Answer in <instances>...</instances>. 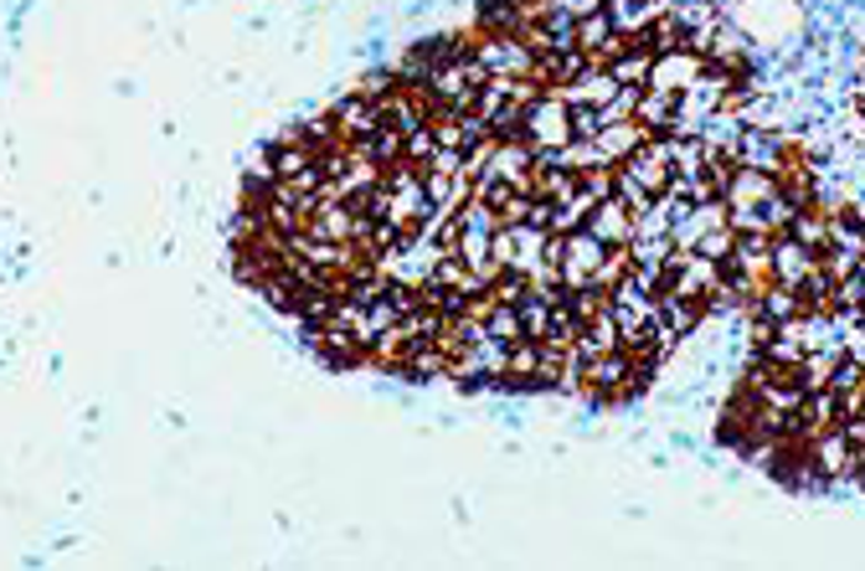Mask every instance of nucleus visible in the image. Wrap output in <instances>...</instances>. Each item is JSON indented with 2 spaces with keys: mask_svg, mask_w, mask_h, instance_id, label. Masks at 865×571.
I'll return each mask as SVG.
<instances>
[{
  "mask_svg": "<svg viewBox=\"0 0 865 571\" xmlns=\"http://www.w3.org/2000/svg\"><path fill=\"white\" fill-rule=\"evenodd\" d=\"M830 387H835L840 396H845V391H855V387H865V366L855 361L851 350H845V356L835 361V371H830Z\"/></svg>",
  "mask_w": 865,
  "mask_h": 571,
  "instance_id": "obj_28",
  "label": "nucleus"
},
{
  "mask_svg": "<svg viewBox=\"0 0 865 571\" xmlns=\"http://www.w3.org/2000/svg\"><path fill=\"white\" fill-rule=\"evenodd\" d=\"M469 36H475V57L490 77H531L536 67V46L525 36H500V31H479L469 21Z\"/></svg>",
  "mask_w": 865,
  "mask_h": 571,
  "instance_id": "obj_2",
  "label": "nucleus"
},
{
  "mask_svg": "<svg viewBox=\"0 0 865 571\" xmlns=\"http://www.w3.org/2000/svg\"><path fill=\"white\" fill-rule=\"evenodd\" d=\"M407 160H413V166H428L433 155H438V129H433V124H423V129H413V135H407Z\"/></svg>",
  "mask_w": 865,
  "mask_h": 571,
  "instance_id": "obj_27",
  "label": "nucleus"
},
{
  "mask_svg": "<svg viewBox=\"0 0 865 571\" xmlns=\"http://www.w3.org/2000/svg\"><path fill=\"white\" fill-rule=\"evenodd\" d=\"M747 315H762V319H773V325H789V319L804 315V294H799L793 284H778V278H773V284L762 288V299L752 304Z\"/></svg>",
  "mask_w": 865,
  "mask_h": 571,
  "instance_id": "obj_12",
  "label": "nucleus"
},
{
  "mask_svg": "<svg viewBox=\"0 0 865 571\" xmlns=\"http://www.w3.org/2000/svg\"><path fill=\"white\" fill-rule=\"evenodd\" d=\"M649 145V129H644L639 119H624V124H608L603 135H597V150H603V160L608 166H624L634 150H644Z\"/></svg>",
  "mask_w": 865,
  "mask_h": 571,
  "instance_id": "obj_11",
  "label": "nucleus"
},
{
  "mask_svg": "<svg viewBox=\"0 0 865 571\" xmlns=\"http://www.w3.org/2000/svg\"><path fill=\"white\" fill-rule=\"evenodd\" d=\"M845 417V402H840L835 387H820V391H804V406H799V433L814 437L824 427H835Z\"/></svg>",
  "mask_w": 865,
  "mask_h": 571,
  "instance_id": "obj_10",
  "label": "nucleus"
},
{
  "mask_svg": "<svg viewBox=\"0 0 865 571\" xmlns=\"http://www.w3.org/2000/svg\"><path fill=\"white\" fill-rule=\"evenodd\" d=\"M454 216H459V232H490V237H494V232L506 226V222H500V211H494L484 195H469Z\"/></svg>",
  "mask_w": 865,
  "mask_h": 571,
  "instance_id": "obj_18",
  "label": "nucleus"
},
{
  "mask_svg": "<svg viewBox=\"0 0 865 571\" xmlns=\"http://www.w3.org/2000/svg\"><path fill=\"white\" fill-rule=\"evenodd\" d=\"M701 257H711V263H721L727 268L731 263V253H737V226H717V232H706L701 237V247H696Z\"/></svg>",
  "mask_w": 865,
  "mask_h": 571,
  "instance_id": "obj_25",
  "label": "nucleus"
},
{
  "mask_svg": "<svg viewBox=\"0 0 865 571\" xmlns=\"http://www.w3.org/2000/svg\"><path fill=\"white\" fill-rule=\"evenodd\" d=\"M531 207H536V195H531V191H515V195L506 201V207H500V222H506V226L531 222Z\"/></svg>",
  "mask_w": 865,
  "mask_h": 571,
  "instance_id": "obj_32",
  "label": "nucleus"
},
{
  "mask_svg": "<svg viewBox=\"0 0 865 571\" xmlns=\"http://www.w3.org/2000/svg\"><path fill=\"white\" fill-rule=\"evenodd\" d=\"M521 139L531 145L536 155H556L562 145H572V108L562 104V93H541L536 104L525 108V124H521Z\"/></svg>",
  "mask_w": 865,
  "mask_h": 571,
  "instance_id": "obj_1",
  "label": "nucleus"
},
{
  "mask_svg": "<svg viewBox=\"0 0 865 571\" xmlns=\"http://www.w3.org/2000/svg\"><path fill=\"white\" fill-rule=\"evenodd\" d=\"M675 114H680V93L644 88L639 93V114H634V119H639L649 135H670V129H675Z\"/></svg>",
  "mask_w": 865,
  "mask_h": 571,
  "instance_id": "obj_13",
  "label": "nucleus"
},
{
  "mask_svg": "<svg viewBox=\"0 0 865 571\" xmlns=\"http://www.w3.org/2000/svg\"><path fill=\"white\" fill-rule=\"evenodd\" d=\"M608 257V242L593 237L587 226L567 232V253H562V284L567 288H597V268Z\"/></svg>",
  "mask_w": 865,
  "mask_h": 571,
  "instance_id": "obj_3",
  "label": "nucleus"
},
{
  "mask_svg": "<svg viewBox=\"0 0 865 571\" xmlns=\"http://www.w3.org/2000/svg\"><path fill=\"white\" fill-rule=\"evenodd\" d=\"M706 73V57L690 52V46H675V52H655V67H649V88H665V93H686L696 88Z\"/></svg>",
  "mask_w": 865,
  "mask_h": 571,
  "instance_id": "obj_4",
  "label": "nucleus"
},
{
  "mask_svg": "<svg viewBox=\"0 0 865 571\" xmlns=\"http://www.w3.org/2000/svg\"><path fill=\"white\" fill-rule=\"evenodd\" d=\"M382 104V124L387 129H397V135H413V129H423V124H433V98L428 88H392L387 98H376Z\"/></svg>",
  "mask_w": 865,
  "mask_h": 571,
  "instance_id": "obj_5",
  "label": "nucleus"
},
{
  "mask_svg": "<svg viewBox=\"0 0 865 571\" xmlns=\"http://www.w3.org/2000/svg\"><path fill=\"white\" fill-rule=\"evenodd\" d=\"M366 98H387L392 88H403V77H397V62H376V67H366L356 83Z\"/></svg>",
  "mask_w": 865,
  "mask_h": 571,
  "instance_id": "obj_23",
  "label": "nucleus"
},
{
  "mask_svg": "<svg viewBox=\"0 0 865 571\" xmlns=\"http://www.w3.org/2000/svg\"><path fill=\"white\" fill-rule=\"evenodd\" d=\"M475 356H479V366H484V371H490L494 381H506V371H510V346H506V340L484 335V340L475 346Z\"/></svg>",
  "mask_w": 865,
  "mask_h": 571,
  "instance_id": "obj_24",
  "label": "nucleus"
},
{
  "mask_svg": "<svg viewBox=\"0 0 865 571\" xmlns=\"http://www.w3.org/2000/svg\"><path fill=\"white\" fill-rule=\"evenodd\" d=\"M799 294H804V315H809V309H835V273L820 263V268L799 284Z\"/></svg>",
  "mask_w": 865,
  "mask_h": 571,
  "instance_id": "obj_22",
  "label": "nucleus"
},
{
  "mask_svg": "<svg viewBox=\"0 0 865 571\" xmlns=\"http://www.w3.org/2000/svg\"><path fill=\"white\" fill-rule=\"evenodd\" d=\"M773 191H778V176L752 170V166H737V176H731V186H727V207H762Z\"/></svg>",
  "mask_w": 865,
  "mask_h": 571,
  "instance_id": "obj_14",
  "label": "nucleus"
},
{
  "mask_svg": "<svg viewBox=\"0 0 865 571\" xmlns=\"http://www.w3.org/2000/svg\"><path fill=\"white\" fill-rule=\"evenodd\" d=\"M649 67H655V52H649L639 36H628V46L608 62V73L618 77V83H634V88H649Z\"/></svg>",
  "mask_w": 865,
  "mask_h": 571,
  "instance_id": "obj_15",
  "label": "nucleus"
},
{
  "mask_svg": "<svg viewBox=\"0 0 865 571\" xmlns=\"http://www.w3.org/2000/svg\"><path fill=\"white\" fill-rule=\"evenodd\" d=\"M587 232L593 237H603L608 247H628L634 242V211L618 201V195H608V201H597L593 216H587Z\"/></svg>",
  "mask_w": 865,
  "mask_h": 571,
  "instance_id": "obj_9",
  "label": "nucleus"
},
{
  "mask_svg": "<svg viewBox=\"0 0 865 571\" xmlns=\"http://www.w3.org/2000/svg\"><path fill=\"white\" fill-rule=\"evenodd\" d=\"M840 356H845V350H809L804 361H799V387H804V391L830 387V371H835Z\"/></svg>",
  "mask_w": 865,
  "mask_h": 571,
  "instance_id": "obj_20",
  "label": "nucleus"
},
{
  "mask_svg": "<svg viewBox=\"0 0 865 571\" xmlns=\"http://www.w3.org/2000/svg\"><path fill=\"white\" fill-rule=\"evenodd\" d=\"M500 304H521L525 294H531V273H500V284L490 288Z\"/></svg>",
  "mask_w": 865,
  "mask_h": 571,
  "instance_id": "obj_30",
  "label": "nucleus"
},
{
  "mask_svg": "<svg viewBox=\"0 0 865 571\" xmlns=\"http://www.w3.org/2000/svg\"><path fill=\"white\" fill-rule=\"evenodd\" d=\"M809 453H814V464H820V474L830 484H835V479H855V443L845 437V427H840V422L809 437Z\"/></svg>",
  "mask_w": 865,
  "mask_h": 571,
  "instance_id": "obj_7",
  "label": "nucleus"
},
{
  "mask_svg": "<svg viewBox=\"0 0 865 571\" xmlns=\"http://www.w3.org/2000/svg\"><path fill=\"white\" fill-rule=\"evenodd\" d=\"M613 195H618V201H624V207L634 211V216H639V211H649V207H655V191H644V186L634 181L628 170H618V191H613Z\"/></svg>",
  "mask_w": 865,
  "mask_h": 571,
  "instance_id": "obj_29",
  "label": "nucleus"
},
{
  "mask_svg": "<svg viewBox=\"0 0 865 571\" xmlns=\"http://www.w3.org/2000/svg\"><path fill=\"white\" fill-rule=\"evenodd\" d=\"M335 129H341L345 145H361V139H372L376 129H382V104L376 98H366L361 88H351L345 98H335Z\"/></svg>",
  "mask_w": 865,
  "mask_h": 571,
  "instance_id": "obj_6",
  "label": "nucleus"
},
{
  "mask_svg": "<svg viewBox=\"0 0 865 571\" xmlns=\"http://www.w3.org/2000/svg\"><path fill=\"white\" fill-rule=\"evenodd\" d=\"M433 6H438V0H403V15H407V21H423Z\"/></svg>",
  "mask_w": 865,
  "mask_h": 571,
  "instance_id": "obj_34",
  "label": "nucleus"
},
{
  "mask_svg": "<svg viewBox=\"0 0 865 571\" xmlns=\"http://www.w3.org/2000/svg\"><path fill=\"white\" fill-rule=\"evenodd\" d=\"M572 135H577V139H597V135H603V108H593V104L572 108Z\"/></svg>",
  "mask_w": 865,
  "mask_h": 571,
  "instance_id": "obj_31",
  "label": "nucleus"
},
{
  "mask_svg": "<svg viewBox=\"0 0 865 571\" xmlns=\"http://www.w3.org/2000/svg\"><path fill=\"white\" fill-rule=\"evenodd\" d=\"M820 268V253H814V247H804V242L793 237V232H778L773 237V278L778 284H804L809 273Z\"/></svg>",
  "mask_w": 865,
  "mask_h": 571,
  "instance_id": "obj_8",
  "label": "nucleus"
},
{
  "mask_svg": "<svg viewBox=\"0 0 865 571\" xmlns=\"http://www.w3.org/2000/svg\"><path fill=\"white\" fill-rule=\"evenodd\" d=\"M603 6H608L618 36H639V31H649V21L659 15L655 0H603Z\"/></svg>",
  "mask_w": 865,
  "mask_h": 571,
  "instance_id": "obj_16",
  "label": "nucleus"
},
{
  "mask_svg": "<svg viewBox=\"0 0 865 571\" xmlns=\"http://www.w3.org/2000/svg\"><path fill=\"white\" fill-rule=\"evenodd\" d=\"M628 253H634V263H659V268H665L675 253V237H634Z\"/></svg>",
  "mask_w": 865,
  "mask_h": 571,
  "instance_id": "obj_26",
  "label": "nucleus"
},
{
  "mask_svg": "<svg viewBox=\"0 0 865 571\" xmlns=\"http://www.w3.org/2000/svg\"><path fill=\"white\" fill-rule=\"evenodd\" d=\"M484 335H494V340L515 346V340L525 335V325H521V304H500V299H494V309L484 315Z\"/></svg>",
  "mask_w": 865,
  "mask_h": 571,
  "instance_id": "obj_19",
  "label": "nucleus"
},
{
  "mask_svg": "<svg viewBox=\"0 0 865 571\" xmlns=\"http://www.w3.org/2000/svg\"><path fill=\"white\" fill-rule=\"evenodd\" d=\"M789 232L804 242V247H814V253H824V247H830V216H824L820 207H804V211H799Z\"/></svg>",
  "mask_w": 865,
  "mask_h": 571,
  "instance_id": "obj_17",
  "label": "nucleus"
},
{
  "mask_svg": "<svg viewBox=\"0 0 865 571\" xmlns=\"http://www.w3.org/2000/svg\"><path fill=\"white\" fill-rule=\"evenodd\" d=\"M577 191V176L572 170H556V166H536V176H531V195H541V201H562V195Z\"/></svg>",
  "mask_w": 865,
  "mask_h": 571,
  "instance_id": "obj_21",
  "label": "nucleus"
},
{
  "mask_svg": "<svg viewBox=\"0 0 865 571\" xmlns=\"http://www.w3.org/2000/svg\"><path fill=\"white\" fill-rule=\"evenodd\" d=\"M552 6L556 11H567V15H577V21L582 15H593V11H603V0H552Z\"/></svg>",
  "mask_w": 865,
  "mask_h": 571,
  "instance_id": "obj_33",
  "label": "nucleus"
}]
</instances>
